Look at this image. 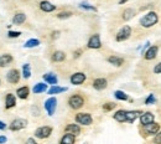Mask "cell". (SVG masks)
Instances as JSON below:
<instances>
[{"instance_id":"2e32d148","label":"cell","mask_w":161,"mask_h":144,"mask_svg":"<svg viewBox=\"0 0 161 144\" xmlns=\"http://www.w3.org/2000/svg\"><path fill=\"white\" fill-rule=\"evenodd\" d=\"M16 106V98L13 93H8L6 97H5V108L6 109H10L13 107Z\"/></svg>"},{"instance_id":"cb8c5ba5","label":"cell","mask_w":161,"mask_h":144,"mask_svg":"<svg viewBox=\"0 0 161 144\" xmlns=\"http://www.w3.org/2000/svg\"><path fill=\"white\" fill-rule=\"evenodd\" d=\"M68 88L67 87H59V86H57V84H55V86H52V87L47 91V93L48 95H58V93H62V92H66Z\"/></svg>"},{"instance_id":"5bb4252c","label":"cell","mask_w":161,"mask_h":144,"mask_svg":"<svg viewBox=\"0 0 161 144\" xmlns=\"http://www.w3.org/2000/svg\"><path fill=\"white\" fill-rule=\"evenodd\" d=\"M144 128H145V132H146L148 134H157V133L160 132V124H159V123H155V122L144 126Z\"/></svg>"},{"instance_id":"4dcf8cb0","label":"cell","mask_w":161,"mask_h":144,"mask_svg":"<svg viewBox=\"0 0 161 144\" xmlns=\"http://www.w3.org/2000/svg\"><path fill=\"white\" fill-rule=\"evenodd\" d=\"M22 76L26 80L31 77V66H30V64H25L22 66Z\"/></svg>"},{"instance_id":"60d3db41","label":"cell","mask_w":161,"mask_h":144,"mask_svg":"<svg viewBox=\"0 0 161 144\" xmlns=\"http://www.w3.org/2000/svg\"><path fill=\"white\" fill-rule=\"evenodd\" d=\"M6 140H8V139H6V137H4V135H0V144H4Z\"/></svg>"},{"instance_id":"1f68e13d","label":"cell","mask_w":161,"mask_h":144,"mask_svg":"<svg viewBox=\"0 0 161 144\" xmlns=\"http://www.w3.org/2000/svg\"><path fill=\"white\" fill-rule=\"evenodd\" d=\"M114 96H115V98L119 99V101H126V99H128V95H126L125 92H123V91H115V92H114Z\"/></svg>"},{"instance_id":"f35d334b","label":"cell","mask_w":161,"mask_h":144,"mask_svg":"<svg viewBox=\"0 0 161 144\" xmlns=\"http://www.w3.org/2000/svg\"><path fill=\"white\" fill-rule=\"evenodd\" d=\"M154 72H155V73H161V62L157 64V65H155V67H154Z\"/></svg>"},{"instance_id":"4316f807","label":"cell","mask_w":161,"mask_h":144,"mask_svg":"<svg viewBox=\"0 0 161 144\" xmlns=\"http://www.w3.org/2000/svg\"><path fill=\"white\" fill-rule=\"evenodd\" d=\"M108 62L117 66V67H120L123 64H124V60L121 59V57H118V56H110L108 59Z\"/></svg>"},{"instance_id":"44dd1931","label":"cell","mask_w":161,"mask_h":144,"mask_svg":"<svg viewBox=\"0 0 161 144\" xmlns=\"http://www.w3.org/2000/svg\"><path fill=\"white\" fill-rule=\"evenodd\" d=\"M46 91H47V84H46V83H42V82L36 83V84L34 86V88H32V92H34L35 95L44 93V92H46Z\"/></svg>"},{"instance_id":"8fae6325","label":"cell","mask_w":161,"mask_h":144,"mask_svg":"<svg viewBox=\"0 0 161 144\" xmlns=\"http://www.w3.org/2000/svg\"><path fill=\"white\" fill-rule=\"evenodd\" d=\"M141 114H143L141 111H128L126 112V122H129V123L135 122Z\"/></svg>"},{"instance_id":"ffe728a7","label":"cell","mask_w":161,"mask_h":144,"mask_svg":"<svg viewBox=\"0 0 161 144\" xmlns=\"http://www.w3.org/2000/svg\"><path fill=\"white\" fill-rule=\"evenodd\" d=\"M13 56L9 55V53H5V55H2L0 56V67H5L8 65H10L13 62Z\"/></svg>"},{"instance_id":"d590c367","label":"cell","mask_w":161,"mask_h":144,"mask_svg":"<svg viewBox=\"0 0 161 144\" xmlns=\"http://www.w3.org/2000/svg\"><path fill=\"white\" fill-rule=\"evenodd\" d=\"M155 96L154 95H149V97L145 99V104H154L155 103Z\"/></svg>"},{"instance_id":"6da1fadb","label":"cell","mask_w":161,"mask_h":144,"mask_svg":"<svg viewBox=\"0 0 161 144\" xmlns=\"http://www.w3.org/2000/svg\"><path fill=\"white\" fill-rule=\"evenodd\" d=\"M157 21H159V15L155 11H150L140 19V25L143 27H151L155 24H157Z\"/></svg>"},{"instance_id":"7c38bea8","label":"cell","mask_w":161,"mask_h":144,"mask_svg":"<svg viewBox=\"0 0 161 144\" xmlns=\"http://www.w3.org/2000/svg\"><path fill=\"white\" fill-rule=\"evenodd\" d=\"M154 119H155V118H154V114H152L151 112H145V113H143L141 116H140V122H141L143 126H146V124L152 123Z\"/></svg>"},{"instance_id":"8d00e7d4","label":"cell","mask_w":161,"mask_h":144,"mask_svg":"<svg viewBox=\"0 0 161 144\" xmlns=\"http://www.w3.org/2000/svg\"><path fill=\"white\" fill-rule=\"evenodd\" d=\"M20 35H21L20 31H9V33H8V36L11 37V39H14V37H19Z\"/></svg>"},{"instance_id":"7bdbcfd3","label":"cell","mask_w":161,"mask_h":144,"mask_svg":"<svg viewBox=\"0 0 161 144\" xmlns=\"http://www.w3.org/2000/svg\"><path fill=\"white\" fill-rule=\"evenodd\" d=\"M79 53H81V51H77V52H75V59H76V57H79Z\"/></svg>"},{"instance_id":"d6986e66","label":"cell","mask_w":161,"mask_h":144,"mask_svg":"<svg viewBox=\"0 0 161 144\" xmlns=\"http://www.w3.org/2000/svg\"><path fill=\"white\" fill-rule=\"evenodd\" d=\"M76 142V135L73 134H70V133H66L59 140V144H75Z\"/></svg>"},{"instance_id":"ac0fdd59","label":"cell","mask_w":161,"mask_h":144,"mask_svg":"<svg viewBox=\"0 0 161 144\" xmlns=\"http://www.w3.org/2000/svg\"><path fill=\"white\" fill-rule=\"evenodd\" d=\"M44 81H45L46 83H48V84H52V86H55V84L58 83V78H57V76H56L55 73H51V72L44 75Z\"/></svg>"},{"instance_id":"f546056e","label":"cell","mask_w":161,"mask_h":144,"mask_svg":"<svg viewBox=\"0 0 161 144\" xmlns=\"http://www.w3.org/2000/svg\"><path fill=\"white\" fill-rule=\"evenodd\" d=\"M134 15H135V10L129 8V9H125V11L123 13V19L125 21H128V20H130L132 18H134Z\"/></svg>"},{"instance_id":"836d02e7","label":"cell","mask_w":161,"mask_h":144,"mask_svg":"<svg viewBox=\"0 0 161 144\" xmlns=\"http://www.w3.org/2000/svg\"><path fill=\"white\" fill-rule=\"evenodd\" d=\"M71 16H72V13H70V11H63V13H59L57 15L58 19H68Z\"/></svg>"},{"instance_id":"52a82bcc","label":"cell","mask_w":161,"mask_h":144,"mask_svg":"<svg viewBox=\"0 0 161 144\" xmlns=\"http://www.w3.org/2000/svg\"><path fill=\"white\" fill-rule=\"evenodd\" d=\"M26 126H27V121H26V119L17 118V119H15V121L11 122V124H10V130L16 132V130H20V129L25 128Z\"/></svg>"},{"instance_id":"484cf974","label":"cell","mask_w":161,"mask_h":144,"mask_svg":"<svg viewBox=\"0 0 161 144\" xmlns=\"http://www.w3.org/2000/svg\"><path fill=\"white\" fill-rule=\"evenodd\" d=\"M64 59H66V53L63 51H56L52 55V61H55V62H62V61H64Z\"/></svg>"},{"instance_id":"30bf717a","label":"cell","mask_w":161,"mask_h":144,"mask_svg":"<svg viewBox=\"0 0 161 144\" xmlns=\"http://www.w3.org/2000/svg\"><path fill=\"white\" fill-rule=\"evenodd\" d=\"M6 80H8V82H10V83H13V84H15V83H17L19 82V80H20V72L17 71V70H10L9 72H8V75H6Z\"/></svg>"},{"instance_id":"ba28073f","label":"cell","mask_w":161,"mask_h":144,"mask_svg":"<svg viewBox=\"0 0 161 144\" xmlns=\"http://www.w3.org/2000/svg\"><path fill=\"white\" fill-rule=\"evenodd\" d=\"M101 46H102V42H101V37L98 34L90 36V39L88 40V47L89 49H101Z\"/></svg>"},{"instance_id":"5b68a950","label":"cell","mask_w":161,"mask_h":144,"mask_svg":"<svg viewBox=\"0 0 161 144\" xmlns=\"http://www.w3.org/2000/svg\"><path fill=\"white\" fill-rule=\"evenodd\" d=\"M51 133H52V128L48 126H44V127H40L35 130V137L40 138V139H46L51 135Z\"/></svg>"},{"instance_id":"ab89813d","label":"cell","mask_w":161,"mask_h":144,"mask_svg":"<svg viewBox=\"0 0 161 144\" xmlns=\"http://www.w3.org/2000/svg\"><path fill=\"white\" fill-rule=\"evenodd\" d=\"M25 144H37V142L34 139V138H29L27 140H26V143Z\"/></svg>"},{"instance_id":"74e56055","label":"cell","mask_w":161,"mask_h":144,"mask_svg":"<svg viewBox=\"0 0 161 144\" xmlns=\"http://www.w3.org/2000/svg\"><path fill=\"white\" fill-rule=\"evenodd\" d=\"M154 143H155V144H161V132H159V133L155 135Z\"/></svg>"},{"instance_id":"f1b7e54d","label":"cell","mask_w":161,"mask_h":144,"mask_svg":"<svg viewBox=\"0 0 161 144\" xmlns=\"http://www.w3.org/2000/svg\"><path fill=\"white\" fill-rule=\"evenodd\" d=\"M40 45V40H37V39H30V40H27L26 42H25V47L26 49H32V47H37Z\"/></svg>"},{"instance_id":"d6a6232c","label":"cell","mask_w":161,"mask_h":144,"mask_svg":"<svg viewBox=\"0 0 161 144\" xmlns=\"http://www.w3.org/2000/svg\"><path fill=\"white\" fill-rule=\"evenodd\" d=\"M79 8H82V9H86V10H90V11H97L95 6H93V5H89L88 3H81V4H79Z\"/></svg>"},{"instance_id":"9a60e30c","label":"cell","mask_w":161,"mask_h":144,"mask_svg":"<svg viewBox=\"0 0 161 144\" xmlns=\"http://www.w3.org/2000/svg\"><path fill=\"white\" fill-rule=\"evenodd\" d=\"M107 86H108V82H107L105 78H97V80H94V82H93V87H94L97 91L104 90Z\"/></svg>"},{"instance_id":"603a6c76","label":"cell","mask_w":161,"mask_h":144,"mask_svg":"<svg viewBox=\"0 0 161 144\" xmlns=\"http://www.w3.org/2000/svg\"><path fill=\"white\" fill-rule=\"evenodd\" d=\"M64 130H66V133H70V134H73V135H78L81 133V127L78 124H68Z\"/></svg>"},{"instance_id":"7402d4cb","label":"cell","mask_w":161,"mask_h":144,"mask_svg":"<svg viewBox=\"0 0 161 144\" xmlns=\"http://www.w3.org/2000/svg\"><path fill=\"white\" fill-rule=\"evenodd\" d=\"M113 118L117 121V122H126V111H123V109H119L115 112V114L113 116Z\"/></svg>"},{"instance_id":"e575fe53","label":"cell","mask_w":161,"mask_h":144,"mask_svg":"<svg viewBox=\"0 0 161 144\" xmlns=\"http://www.w3.org/2000/svg\"><path fill=\"white\" fill-rule=\"evenodd\" d=\"M115 106H117L115 103H112V102H109V103H105V104H103V109L108 112V111H112L113 108H115Z\"/></svg>"},{"instance_id":"8992f818","label":"cell","mask_w":161,"mask_h":144,"mask_svg":"<svg viewBox=\"0 0 161 144\" xmlns=\"http://www.w3.org/2000/svg\"><path fill=\"white\" fill-rule=\"evenodd\" d=\"M68 104H70V107L73 108V109H79L81 107H83V104H84V99H83L81 96H78V95H75V96L70 97V99H68Z\"/></svg>"},{"instance_id":"9c48e42d","label":"cell","mask_w":161,"mask_h":144,"mask_svg":"<svg viewBox=\"0 0 161 144\" xmlns=\"http://www.w3.org/2000/svg\"><path fill=\"white\" fill-rule=\"evenodd\" d=\"M86 81V75L83 72H76L71 76V83L72 84H76V86H79L82 84L83 82Z\"/></svg>"},{"instance_id":"277c9868","label":"cell","mask_w":161,"mask_h":144,"mask_svg":"<svg viewBox=\"0 0 161 144\" xmlns=\"http://www.w3.org/2000/svg\"><path fill=\"white\" fill-rule=\"evenodd\" d=\"M76 122L82 126H90L93 122V118L89 113H78L76 116Z\"/></svg>"},{"instance_id":"e0dca14e","label":"cell","mask_w":161,"mask_h":144,"mask_svg":"<svg viewBox=\"0 0 161 144\" xmlns=\"http://www.w3.org/2000/svg\"><path fill=\"white\" fill-rule=\"evenodd\" d=\"M40 9L45 13H52L56 9V5L51 4L50 2H47V0H44V2L40 3Z\"/></svg>"},{"instance_id":"d4e9b609","label":"cell","mask_w":161,"mask_h":144,"mask_svg":"<svg viewBox=\"0 0 161 144\" xmlns=\"http://www.w3.org/2000/svg\"><path fill=\"white\" fill-rule=\"evenodd\" d=\"M29 93H30V90L29 87H26V86H24V87H20L17 91H16V95L19 98L21 99H26L29 97Z\"/></svg>"},{"instance_id":"7a4b0ae2","label":"cell","mask_w":161,"mask_h":144,"mask_svg":"<svg viewBox=\"0 0 161 144\" xmlns=\"http://www.w3.org/2000/svg\"><path fill=\"white\" fill-rule=\"evenodd\" d=\"M130 35H132V27L128 26V25H125V26H123L120 30L118 31V34H117V36H115V40H117L118 42H121V41L128 40L129 37H130Z\"/></svg>"},{"instance_id":"4fadbf2b","label":"cell","mask_w":161,"mask_h":144,"mask_svg":"<svg viewBox=\"0 0 161 144\" xmlns=\"http://www.w3.org/2000/svg\"><path fill=\"white\" fill-rule=\"evenodd\" d=\"M157 51H159V47H157L156 45L150 46V47L146 50V52L144 53L145 59H146V60H154L155 57H156V55H157Z\"/></svg>"},{"instance_id":"ee69618b","label":"cell","mask_w":161,"mask_h":144,"mask_svg":"<svg viewBox=\"0 0 161 144\" xmlns=\"http://www.w3.org/2000/svg\"><path fill=\"white\" fill-rule=\"evenodd\" d=\"M57 36H58V31H56V33L52 34V37H57Z\"/></svg>"},{"instance_id":"83f0119b","label":"cell","mask_w":161,"mask_h":144,"mask_svg":"<svg viewBox=\"0 0 161 144\" xmlns=\"http://www.w3.org/2000/svg\"><path fill=\"white\" fill-rule=\"evenodd\" d=\"M26 20V15L22 14V13H17L14 18H13V24L15 25H20V24H24Z\"/></svg>"},{"instance_id":"b9f144b4","label":"cell","mask_w":161,"mask_h":144,"mask_svg":"<svg viewBox=\"0 0 161 144\" xmlns=\"http://www.w3.org/2000/svg\"><path fill=\"white\" fill-rule=\"evenodd\" d=\"M5 128H6V124H5L4 122L0 121V130H2V129H5Z\"/></svg>"},{"instance_id":"3957f363","label":"cell","mask_w":161,"mask_h":144,"mask_svg":"<svg viewBox=\"0 0 161 144\" xmlns=\"http://www.w3.org/2000/svg\"><path fill=\"white\" fill-rule=\"evenodd\" d=\"M44 107H45V109H46V112H47V114L50 117L53 116V113L56 111V107H57V99L55 97H50L48 99L45 101Z\"/></svg>"}]
</instances>
